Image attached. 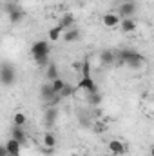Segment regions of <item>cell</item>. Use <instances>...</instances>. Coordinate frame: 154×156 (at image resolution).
Masks as SVG:
<instances>
[{"instance_id":"obj_1","label":"cell","mask_w":154,"mask_h":156,"mask_svg":"<svg viewBox=\"0 0 154 156\" xmlns=\"http://www.w3.org/2000/svg\"><path fill=\"white\" fill-rule=\"evenodd\" d=\"M118 56H120V64H125V66H129V67H132V69H140V67H143V64L147 62V58H145L142 53L132 51V49H121Z\"/></svg>"},{"instance_id":"obj_2","label":"cell","mask_w":154,"mask_h":156,"mask_svg":"<svg viewBox=\"0 0 154 156\" xmlns=\"http://www.w3.org/2000/svg\"><path fill=\"white\" fill-rule=\"evenodd\" d=\"M16 82V69L13 64H0V83L4 87H11L13 83Z\"/></svg>"},{"instance_id":"obj_3","label":"cell","mask_w":154,"mask_h":156,"mask_svg":"<svg viewBox=\"0 0 154 156\" xmlns=\"http://www.w3.org/2000/svg\"><path fill=\"white\" fill-rule=\"evenodd\" d=\"M31 56H44V55H51V45L47 40H37L31 44Z\"/></svg>"},{"instance_id":"obj_4","label":"cell","mask_w":154,"mask_h":156,"mask_svg":"<svg viewBox=\"0 0 154 156\" xmlns=\"http://www.w3.org/2000/svg\"><path fill=\"white\" fill-rule=\"evenodd\" d=\"M7 18H9V22L11 24H18V22H22L24 20V16H26V13H24V9L22 7H18L16 4H7Z\"/></svg>"},{"instance_id":"obj_5","label":"cell","mask_w":154,"mask_h":156,"mask_svg":"<svg viewBox=\"0 0 154 156\" xmlns=\"http://www.w3.org/2000/svg\"><path fill=\"white\" fill-rule=\"evenodd\" d=\"M136 9H138V7H136V4H134L132 0H125V2L120 4L118 15H120V18H134Z\"/></svg>"},{"instance_id":"obj_6","label":"cell","mask_w":154,"mask_h":156,"mask_svg":"<svg viewBox=\"0 0 154 156\" xmlns=\"http://www.w3.org/2000/svg\"><path fill=\"white\" fill-rule=\"evenodd\" d=\"M107 149H109V154L113 156H125V153H127V145L118 138H113L107 142Z\"/></svg>"},{"instance_id":"obj_7","label":"cell","mask_w":154,"mask_h":156,"mask_svg":"<svg viewBox=\"0 0 154 156\" xmlns=\"http://www.w3.org/2000/svg\"><path fill=\"white\" fill-rule=\"evenodd\" d=\"M120 15L114 13V11H107V13H103V16H102V24L107 27V29H114L118 27V24H120Z\"/></svg>"},{"instance_id":"obj_8","label":"cell","mask_w":154,"mask_h":156,"mask_svg":"<svg viewBox=\"0 0 154 156\" xmlns=\"http://www.w3.org/2000/svg\"><path fill=\"white\" fill-rule=\"evenodd\" d=\"M76 89H82L85 93H94V91H98V85H96V82L91 76H82L76 85Z\"/></svg>"},{"instance_id":"obj_9","label":"cell","mask_w":154,"mask_h":156,"mask_svg":"<svg viewBox=\"0 0 154 156\" xmlns=\"http://www.w3.org/2000/svg\"><path fill=\"white\" fill-rule=\"evenodd\" d=\"M118 27L121 29V33L129 35V33H134L138 29V22H136V18H121Z\"/></svg>"},{"instance_id":"obj_10","label":"cell","mask_w":154,"mask_h":156,"mask_svg":"<svg viewBox=\"0 0 154 156\" xmlns=\"http://www.w3.org/2000/svg\"><path fill=\"white\" fill-rule=\"evenodd\" d=\"M5 151H7V156H20L22 154V144H18L16 140L9 138L5 144H4Z\"/></svg>"},{"instance_id":"obj_11","label":"cell","mask_w":154,"mask_h":156,"mask_svg":"<svg viewBox=\"0 0 154 156\" xmlns=\"http://www.w3.org/2000/svg\"><path fill=\"white\" fill-rule=\"evenodd\" d=\"M56 144H58V138H56V134H54L53 131L44 133V136H42V145H44V147L56 149Z\"/></svg>"},{"instance_id":"obj_12","label":"cell","mask_w":154,"mask_h":156,"mask_svg":"<svg viewBox=\"0 0 154 156\" xmlns=\"http://www.w3.org/2000/svg\"><path fill=\"white\" fill-rule=\"evenodd\" d=\"M58 24L64 27V31H65V29H69V27H75V24H76V16H75L73 13H64Z\"/></svg>"},{"instance_id":"obj_13","label":"cell","mask_w":154,"mask_h":156,"mask_svg":"<svg viewBox=\"0 0 154 156\" xmlns=\"http://www.w3.org/2000/svg\"><path fill=\"white\" fill-rule=\"evenodd\" d=\"M11 138L13 140H16L18 144H26L27 142V134H26V131H24V127H15L13 125V129H11Z\"/></svg>"},{"instance_id":"obj_14","label":"cell","mask_w":154,"mask_h":156,"mask_svg":"<svg viewBox=\"0 0 154 156\" xmlns=\"http://www.w3.org/2000/svg\"><path fill=\"white\" fill-rule=\"evenodd\" d=\"M114 60H116L114 51L103 49V51L100 53V64H102V66H111V64H114Z\"/></svg>"},{"instance_id":"obj_15","label":"cell","mask_w":154,"mask_h":156,"mask_svg":"<svg viewBox=\"0 0 154 156\" xmlns=\"http://www.w3.org/2000/svg\"><path fill=\"white\" fill-rule=\"evenodd\" d=\"M80 29L78 27H69V29H65L64 31V35H62V38L65 40V42H76L80 38Z\"/></svg>"},{"instance_id":"obj_16","label":"cell","mask_w":154,"mask_h":156,"mask_svg":"<svg viewBox=\"0 0 154 156\" xmlns=\"http://www.w3.org/2000/svg\"><path fill=\"white\" fill-rule=\"evenodd\" d=\"M62 35H64V27H62L60 24L53 26V27L47 31V37H49V40H53V42H58V40L62 38Z\"/></svg>"},{"instance_id":"obj_17","label":"cell","mask_w":154,"mask_h":156,"mask_svg":"<svg viewBox=\"0 0 154 156\" xmlns=\"http://www.w3.org/2000/svg\"><path fill=\"white\" fill-rule=\"evenodd\" d=\"M56 118H58V109H56L54 105H49L47 111H45V116H44L45 123H47V125H53V123L56 122Z\"/></svg>"},{"instance_id":"obj_18","label":"cell","mask_w":154,"mask_h":156,"mask_svg":"<svg viewBox=\"0 0 154 156\" xmlns=\"http://www.w3.org/2000/svg\"><path fill=\"white\" fill-rule=\"evenodd\" d=\"M60 76V73H58V66L54 64V62H49L47 66H45V78L47 80H54V78Z\"/></svg>"},{"instance_id":"obj_19","label":"cell","mask_w":154,"mask_h":156,"mask_svg":"<svg viewBox=\"0 0 154 156\" xmlns=\"http://www.w3.org/2000/svg\"><path fill=\"white\" fill-rule=\"evenodd\" d=\"M26 123H27V116H26V113L16 111V113L13 115V125H15V127H26Z\"/></svg>"},{"instance_id":"obj_20","label":"cell","mask_w":154,"mask_h":156,"mask_svg":"<svg viewBox=\"0 0 154 156\" xmlns=\"http://www.w3.org/2000/svg\"><path fill=\"white\" fill-rule=\"evenodd\" d=\"M49 83H51V89H53L56 94H60L62 89H64V85H65V80H62V78L58 76V78H54V80H51Z\"/></svg>"},{"instance_id":"obj_21","label":"cell","mask_w":154,"mask_h":156,"mask_svg":"<svg viewBox=\"0 0 154 156\" xmlns=\"http://www.w3.org/2000/svg\"><path fill=\"white\" fill-rule=\"evenodd\" d=\"M87 100H89V104H91V105L98 107V105L102 104V94H100L98 91H94V93H87Z\"/></svg>"},{"instance_id":"obj_22","label":"cell","mask_w":154,"mask_h":156,"mask_svg":"<svg viewBox=\"0 0 154 156\" xmlns=\"http://www.w3.org/2000/svg\"><path fill=\"white\" fill-rule=\"evenodd\" d=\"M75 91H76V87H75V85L65 83V85H64V89H62V93H60V98H69V96H73V94H75Z\"/></svg>"},{"instance_id":"obj_23","label":"cell","mask_w":154,"mask_h":156,"mask_svg":"<svg viewBox=\"0 0 154 156\" xmlns=\"http://www.w3.org/2000/svg\"><path fill=\"white\" fill-rule=\"evenodd\" d=\"M35 60V64L38 66V67H45L49 62H51V55H44V56H35L33 58Z\"/></svg>"},{"instance_id":"obj_24","label":"cell","mask_w":154,"mask_h":156,"mask_svg":"<svg viewBox=\"0 0 154 156\" xmlns=\"http://www.w3.org/2000/svg\"><path fill=\"white\" fill-rule=\"evenodd\" d=\"M80 73H82V76H91V64H89V60L82 62V69H80Z\"/></svg>"},{"instance_id":"obj_25","label":"cell","mask_w":154,"mask_h":156,"mask_svg":"<svg viewBox=\"0 0 154 156\" xmlns=\"http://www.w3.org/2000/svg\"><path fill=\"white\" fill-rule=\"evenodd\" d=\"M42 154L53 156V154H54V149H51V147H42Z\"/></svg>"},{"instance_id":"obj_26","label":"cell","mask_w":154,"mask_h":156,"mask_svg":"<svg viewBox=\"0 0 154 156\" xmlns=\"http://www.w3.org/2000/svg\"><path fill=\"white\" fill-rule=\"evenodd\" d=\"M73 67H75L76 71H80V69H82V62H73Z\"/></svg>"},{"instance_id":"obj_27","label":"cell","mask_w":154,"mask_h":156,"mask_svg":"<svg viewBox=\"0 0 154 156\" xmlns=\"http://www.w3.org/2000/svg\"><path fill=\"white\" fill-rule=\"evenodd\" d=\"M0 156H7V151H5L4 145H0Z\"/></svg>"},{"instance_id":"obj_28","label":"cell","mask_w":154,"mask_h":156,"mask_svg":"<svg viewBox=\"0 0 154 156\" xmlns=\"http://www.w3.org/2000/svg\"><path fill=\"white\" fill-rule=\"evenodd\" d=\"M2 5H4V0H0V9H2Z\"/></svg>"},{"instance_id":"obj_29","label":"cell","mask_w":154,"mask_h":156,"mask_svg":"<svg viewBox=\"0 0 154 156\" xmlns=\"http://www.w3.org/2000/svg\"><path fill=\"white\" fill-rule=\"evenodd\" d=\"M20 2H31V0H20Z\"/></svg>"},{"instance_id":"obj_30","label":"cell","mask_w":154,"mask_h":156,"mask_svg":"<svg viewBox=\"0 0 154 156\" xmlns=\"http://www.w3.org/2000/svg\"><path fill=\"white\" fill-rule=\"evenodd\" d=\"M103 156H113V154H109V153H107V154H103Z\"/></svg>"}]
</instances>
